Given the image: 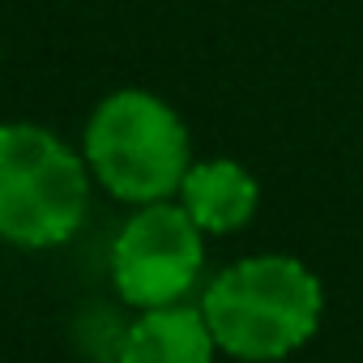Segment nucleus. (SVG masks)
Returning <instances> with one entry per match:
<instances>
[{"mask_svg":"<svg viewBox=\"0 0 363 363\" xmlns=\"http://www.w3.org/2000/svg\"><path fill=\"white\" fill-rule=\"evenodd\" d=\"M201 312L218 350L244 363H278L316 337L325 286L303 261L261 252L227 265L206 286Z\"/></svg>","mask_w":363,"mask_h":363,"instance_id":"nucleus-1","label":"nucleus"},{"mask_svg":"<svg viewBox=\"0 0 363 363\" xmlns=\"http://www.w3.org/2000/svg\"><path fill=\"white\" fill-rule=\"evenodd\" d=\"M86 167L99 184L128 206H154L179 193L193 167L189 128L150 90H116L107 94L82 137Z\"/></svg>","mask_w":363,"mask_h":363,"instance_id":"nucleus-2","label":"nucleus"},{"mask_svg":"<svg viewBox=\"0 0 363 363\" xmlns=\"http://www.w3.org/2000/svg\"><path fill=\"white\" fill-rule=\"evenodd\" d=\"M90 210L86 154L43 124H0V240L18 248L69 244Z\"/></svg>","mask_w":363,"mask_h":363,"instance_id":"nucleus-3","label":"nucleus"},{"mask_svg":"<svg viewBox=\"0 0 363 363\" xmlns=\"http://www.w3.org/2000/svg\"><path fill=\"white\" fill-rule=\"evenodd\" d=\"M206 231L189 218L184 206L154 201L137 206V214L120 227L111 244V286L128 308H171L179 303L201 265H206Z\"/></svg>","mask_w":363,"mask_h":363,"instance_id":"nucleus-4","label":"nucleus"},{"mask_svg":"<svg viewBox=\"0 0 363 363\" xmlns=\"http://www.w3.org/2000/svg\"><path fill=\"white\" fill-rule=\"evenodd\" d=\"M179 206L206 235H231L252 223L261 206V184L235 158H206L189 167L179 184Z\"/></svg>","mask_w":363,"mask_h":363,"instance_id":"nucleus-5","label":"nucleus"},{"mask_svg":"<svg viewBox=\"0 0 363 363\" xmlns=\"http://www.w3.org/2000/svg\"><path fill=\"white\" fill-rule=\"evenodd\" d=\"M218 342L201 308H145L120 342V363H214Z\"/></svg>","mask_w":363,"mask_h":363,"instance_id":"nucleus-6","label":"nucleus"}]
</instances>
